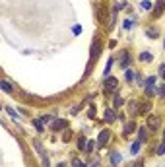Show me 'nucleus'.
I'll return each mask as SVG.
<instances>
[{
	"label": "nucleus",
	"instance_id": "1",
	"mask_svg": "<svg viewBox=\"0 0 165 167\" xmlns=\"http://www.w3.org/2000/svg\"><path fill=\"white\" fill-rule=\"evenodd\" d=\"M99 55H101V41H99V37H95L93 39V45H91V59H93V62L97 60Z\"/></svg>",
	"mask_w": 165,
	"mask_h": 167
},
{
	"label": "nucleus",
	"instance_id": "2",
	"mask_svg": "<svg viewBox=\"0 0 165 167\" xmlns=\"http://www.w3.org/2000/svg\"><path fill=\"white\" fill-rule=\"evenodd\" d=\"M150 111H152V101H142L140 105H138L136 115H148Z\"/></svg>",
	"mask_w": 165,
	"mask_h": 167
},
{
	"label": "nucleus",
	"instance_id": "3",
	"mask_svg": "<svg viewBox=\"0 0 165 167\" xmlns=\"http://www.w3.org/2000/svg\"><path fill=\"white\" fill-rule=\"evenodd\" d=\"M97 20L101 23H107L109 18H107V8L105 6H97Z\"/></svg>",
	"mask_w": 165,
	"mask_h": 167
},
{
	"label": "nucleus",
	"instance_id": "4",
	"mask_svg": "<svg viewBox=\"0 0 165 167\" xmlns=\"http://www.w3.org/2000/svg\"><path fill=\"white\" fill-rule=\"evenodd\" d=\"M109 138H111V130H101V134L97 138V146H105L109 142Z\"/></svg>",
	"mask_w": 165,
	"mask_h": 167
},
{
	"label": "nucleus",
	"instance_id": "5",
	"mask_svg": "<svg viewBox=\"0 0 165 167\" xmlns=\"http://www.w3.org/2000/svg\"><path fill=\"white\" fill-rule=\"evenodd\" d=\"M159 117H156V115H150V117H148V128L150 130H156V128H159Z\"/></svg>",
	"mask_w": 165,
	"mask_h": 167
},
{
	"label": "nucleus",
	"instance_id": "6",
	"mask_svg": "<svg viewBox=\"0 0 165 167\" xmlns=\"http://www.w3.org/2000/svg\"><path fill=\"white\" fill-rule=\"evenodd\" d=\"M62 128H66V121H62V119H56V121H52L51 130H55V132H60Z\"/></svg>",
	"mask_w": 165,
	"mask_h": 167
},
{
	"label": "nucleus",
	"instance_id": "7",
	"mask_svg": "<svg viewBox=\"0 0 165 167\" xmlns=\"http://www.w3.org/2000/svg\"><path fill=\"white\" fill-rule=\"evenodd\" d=\"M134 130H136V123H134V121H128V123L124 124V130H122V134H124V136H128V134L134 132Z\"/></svg>",
	"mask_w": 165,
	"mask_h": 167
},
{
	"label": "nucleus",
	"instance_id": "8",
	"mask_svg": "<svg viewBox=\"0 0 165 167\" xmlns=\"http://www.w3.org/2000/svg\"><path fill=\"white\" fill-rule=\"evenodd\" d=\"M117 90V80L115 78H107V82H105V91H115Z\"/></svg>",
	"mask_w": 165,
	"mask_h": 167
},
{
	"label": "nucleus",
	"instance_id": "9",
	"mask_svg": "<svg viewBox=\"0 0 165 167\" xmlns=\"http://www.w3.org/2000/svg\"><path fill=\"white\" fill-rule=\"evenodd\" d=\"M115 119H117V115L113 109H105V121L107 123H115Z\"/></svg>",
	"mask_w": 165,
	"mask_h": 167
},
{
	"label": "nucleus",
	"instance_id": "10",
	"mask_svg": "<svg viewBox=\"0 0 165 167\" xmlns=\"http://www.w3.org/2000/svg\"><path fill=\"white\" fill-rule=\"evenodd\" d=\"M146 130H148V128H140V130H138V140H140L142 144L148 140V132H146Z\"/></svg>",
	"mask_w": 165,
	"mask_h": 167
},
{
	"label": "nucleus",
	"instance_id": "11",
	"mask_svg": "<svg viewBox=\"0 0 165 167\" xmlns=\"http://www.w3.org/2000/svg\"><path fill=\"white\" fill-rule=\"evenodd\" d=\"M111 163H113V165L120 163V154L119 152H111Z\"/></svg>",
	"mask_w": 165,
	"mask_h": 167
},
{
	"label": "nucleus",
	"instance_id": "12",
	"mask_svg": "<svg viewBox=\"0 0 165 167\" xmlns=\"http://www.w3.org/2000/svg\"><path fill=\"white\" fill-rule=\"evenodd\" d=\"M128 64H130V56H128V53H124L120 59V66L122 68H128Z\"/></svg>",
	"mask_w": 165,
	"mask_h": 167
},
{
	"label": "nucleus",
	"instance_id": "13",
	"mask_svg": "<svg viewBox=\"0 0 165 167\" xmlns=\"http://www.w3.org/2000/svg\"><path fill=\"white\" fill-rule=\"evenodd\" d=\"M156 16H161V12H163V8H165V0H157V4H156Z\"/></svg>",
	"mask_w": 165,
	"mask_h": 167
},
{
	"label": "nucleus",
	"instance_id": "14",
	"mask_svg": "<svg viewBox=\"0 0 165 167\" xmlns=\"http://www.w3.org/2000/svg\"><path fill=\"white\" fill-rule=\"evenodd\" d=\"M140 148H142V142H140V140H136V142L132 144L130 152H132V154H138V152H140Z\"/></svg>",
	"mask_w": 165,
	"mask_h": 167
},
{
	"label": "nucleus",
	"instance_id": "15",
	"mask_svg": "<svg viewBox=\"0 0 165 167\" xmlns=\"http://www.w3.org/2000/svg\"><path fill=\"white\" fill-rule=\"evenodd\" d=\"M146 35H148L150 39H156V37H157V29H153V27H148V29H146Z\"/></svg>",
	"mask_w": 165,
	"mask_h": 167
},
{
	"label": "nucleus",
	"instance_id": "16",
	"mask_svg": "<svg viewBox=\"0 0 165 167\" xmlns=\"http://www.w3.org/2000/svg\"><path fill=\"white\" fill-rule=\"evenodd\" d=\"M0 86H2V90H4V91H8V93H14L12 86H10V84H8L6 80H2V84H0Z\"/></svg>",
	"mask_w": 165,
	"mask_h": 167
},
{
	"label": "nucleus",
	"instance_id": "17",
	"mask_svg": "<svg viewBox=\"0 0 165 167\" xmlns=\"http://www.w3.org/2000/svg\"><path fill=\"white\" fill-rule=\"evenodd\" d=\"M146 86H148V95H153V93L157 91V87H156V82H153V84H146Z\"/></svg>",
	"mask_w": 165,
	"mask_h": 167
},
{
	"label": "nucleus",
	"instance_id": "18",
	"mask_svg": "<svg viewBox=\"0 0 165 167\" xmlns=\"http://www.w3.org/2000/svg\"><path fill=\"white\" fill-rule=\"evenodd\" d=\"M153 154H157V155H163V154H165V140H163L161 144H159V148H157V150H153Z\"/></svg>",
	"mask_w": 165,
	"mask_h": 167
},
{
	"label": "nucleus",
	"instance_id": "19",
	"mask_svg": "<svg viewBox=\"0 0 165 167\" xmlns=\"http://www.w3.org/2000/svg\"><path fill=\"white\" fill-rule=\"evenodd\" d=\"M140 60L142 62H150L152 60V55L150 53H140Z\"/></svg>",
	"mask_w": 165,
	"mask_h": 167
},
{
	"label": "nucleus",
	"instance_id": "20",
	"mask_svg": "<svg viewBox=\"0 0 165 167\" xmlns=\"http://www.w3.org/2000/svg\"><path fill=\"white\" fill-rule=\"evenodd\" d=\"M86 146H88V142H86V138L82 136V138L78 140V148H80V150H86Z\"/></svg>",
	"mask_w": 165,
	"mask_h": 167
},
{
	"label": "nucleus",
	"instance_id": "21",
	"mask_svg": "<svg viewBox=\"0 0 165 167\" xmlns=\"http://www.w3.org/2000/svg\"><path fill=\"white\" fill-rule=\"evenodd\" d=\"M33 124H35V128L39 130V132H43V130H45V128H43V121H39V119H37V121H33Z\"/></svg>",
	"mask_w": 165,
	"mask_h": 167
},
{
	"label": "nucleus",
	"instance_id": "22",
	"mask_svg": "<svg viewBox=\"0 0 165 167\" xmlns=\"http://www.w3.org/2000/svg\"><path fill=\"white\" fill-rule=\"evenodd\" d=\"M95 146H97V142H95V140H89V142H88V146H86V150H88V152H93V148H95Z\"/></svg>",
	"mask_w": 165,
	"mask_h": 167
},
{
	"label": "nucleus",
	"instance_id": "23",
	"mask_svg": "<svg viewBox=\"0 0 165 167\" xmlns=\"http://www.w3.org/2000/svg\"><path fill=\"white\" fill-rule=\"evenodd\" d=\"M70 138H72V132H70V130H66V132H64V136H62V140H64V142H68Z\"/></svg>",
	"mask_w": 165,
	"mask_h": 167
},
{
	"label": "nucleus",
	"instance_id": "24",
	"mask_svg": "<svg viewBox=\"0 0 165 167\" xmlns=\"http://www.w3.org/2000/svg\"><path fill=\"white\" fill-rule=\"evenodd\" d=\"M142 8H144V10H152V4L148 2V0H144V2H142Z\"/></svg>",
	"mask_w": 165,
	"mask_h": 167
},
{
	"label": "nucleus",
	"instance_id": "25",
	"mask_svg": "<svg viewBox=\"0 0 165 167\" xmlns=\"http://www.w3.org/2000/svg\"><path fill=\"white\" fill-rule=\"evenodd\" d=\"M41 121H43V123H51L52 117H51V115H43V117H41Z\"/></svg>",
	"mask_w": 165,
	"mask_h": 167
},
{
	"label": "nucleus",
	"instance_id": "26",
	"mask_svg": "<svg viewBox=\"0 0 165 167\" xmlns=\"http://www.w3.org/2000/svg\"><path fill=\"white\" fill-rule=\"evenodd\" d=\"M88 117H89V119H95V107H91V109L88 111Z\"/></svg>",
	"mask_w": 165,
	"mask_h": 167
},
{
	"label": "nucleus",
	"instance_id": "27",
	"mask_svg": "<svg viewBox=\"0 0 165 167\" xmlns=\"http://www.w3.org/2000/svg\"><path fill=\"white\" fill-rule=\"evenodd\" d=\"M115 105L119 107V105H122V99H120V95H115Z\"/></svg>",
	"mask_w": 165,
	"mask_h": 167
},
{
	"label": "nucleus",
	"instance_id": "28",
	"mask_svg": "<svg viewBox=\"0 0 165 167\" xmlns=\"http://www.w3.org/2000/svg\"><path fill=\"white\" fill-rule=\"evenodd\" d=\"M132 27V20H124V29H130Z\"/></svg>",
	"mask_w": 165,
	"mask_h": 167
},
{
	"label": "nucleus",
	"instance_id": "29",
	"mask_svg": "<svg viewBox=\"0 0 165 167\" xmlns=\"http://www.w3.org/2000/svg\"><path fill=\"white\" fill-rule=\"evenodd\" d=\"M74 167H84V161H80V159H74Z\"/></svg>",
	"mask_w": 165,
	"mask_h": 167
},
{
	"label": "nucleus",
	"instance_id": "30",
	"mask_svg": "<svg viewBox=\"0 0 165 167\" xmlns=\"http://www.w3.org/2000/svg\"><path fill=\"white\" fill-rule=\"evenodd\" d=\"M159 95H161V97H165V84H163V87H161V90H159Z\"/></svg>",
	"mask_w": 165,
	"mask_h": 167
},
{
	"label": "nucleus",
	"instance_id": "31",
	"mask_svg": "<svg viewBox=\"0 0 165 167\" xmlns=\"http://www.w3.org/2000/svg\"><path fill=\"white\" fill-rule=\"evenodd\" d=\"M161 76H163V80H165V66H161Z\"/></svg>",
	"mask_w": 165,
	"mask_h": 167
},
{
	"label": "nucleus",
	"instance_id": "32",
	"mask_svg": "<svg viewBox=\"0 0 165 167\" xmlns=\"http://www.w3.org/2000/svg\"><path fill=\"white\" fill-rule=\"evenodd\" d=\"M134 167H144V165H142V161H138V163H136Z\"/></svg>",
	"mask_w": 165,
	"mask_h": 167
},
{
	"label": "nucleus",
	"instance_id": "33",
	"mask_svg": "<svg viewBox=\"0 0 165 167\" xmlns=\"http://www.w3.org/2000/svg\"><path fill=\"white\" fill-rule=\"evenodd\" d=\"M89 167H97V163H95V161H93V163H91V165H89Z\"/></svg>",
	"mask_w": 165,
	"mask_h": 167
},
{
	"label": "nucleus",
	"instance_id": "34",
	"mask_svg": "<svg viewBox=\"0 0 165 167\" xmlns=\"http://www.w3.org/2000/svg\"><path fill=\"white\" fill-rule=\"evenodd\" d=\"M163 140H165V132H163Z\"/></svg>",
	"mask_w": 165,
	"mask_h": 167
}]
</instances>
